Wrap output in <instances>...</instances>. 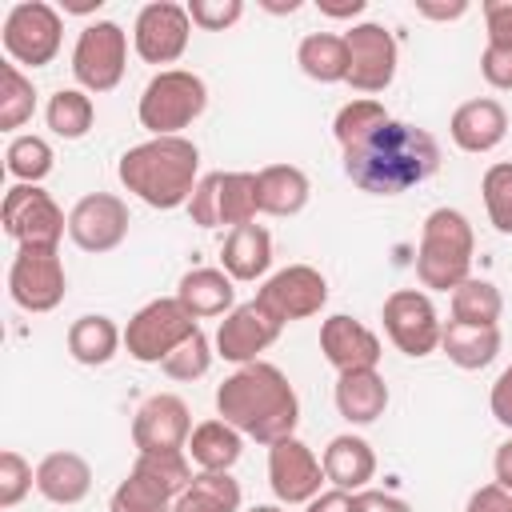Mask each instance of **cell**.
<instances>
[{"label":"cell","instance_id":"obj_3","mask_svg":"<svg viewBox=\"0 0 512 512\" xmlns=\"http://www.w3.org/2000/svg\"><path fill=\"white\" fill-rule=\"evenodd\" d=\"M116 176L124 192H132L148 208H188L200 184V148L188 136H148L120 156Z\"/></svg>","mask_w":512,"mask_h":512},{"label":"cell","instance_id":"obj_46","mask_svg":"<svg viewBox=\"0 0 512 512\" xmlns=\"http://www.w3.org/2000/svg\"><path fill=\"white\" fill-rule=\"evenodd\" d=\"M464 512H512V488H504V484H480L472 496H468V504H464Z\"/></svg>","mask_w":512,"mask_h":512},{"label":"cell","instance_id":"obj_6","mask_svg":"<svg viewBox=\"0 0 512 512\" xmlns=\"http://www.w3.org/2000/svg\"><path fill=\"white\" fill-rule=\"evenodd\" d=\"M8 60L20 68H44L60 56L64 44V16L48 0H20L8 8L4 28H0Z\"/></svg>","mask_w":512,"mask_h":512},{"label":"cell","instance_id":"obj_35","mask_svg":"<svg viewBox=\"0 0 512 512\" xmlns=\"http://www.w3.org/2000/svg\"><path fill=\"white\" fill-rule=\"evenodd\" d=\"M388 120H392V116H388V108H384L380 100H372V96H356V100H348V104L336 112V120H332V136H336L340 152H348V148L364 144L376 128H384Z\"/></svg>","mask_w":512,"mask_h":512},{"label":"cell","instance_id":"obj_17","mask_svg":"<svg viewBox=\"0 0 512 512\" xmlns=\"http://www.w3.org/2000/svg\"><path fill=\"white\" fill-rule=\"evenodd\" d=\"M280 332H284V324H280L260 300H244V304H236V308L220 320L212 344H216V356H220V360H228V364L240 368V364L260 360V352H268Z\"/></svg>","mask_w":512,"mask_h":512},{"label":"cell","instance_id":"obj_13","mask_svg":"<svg viewBox=\"0 0 512 512\" xmlns=\"http://www.w3.org/2000/svg\"><path fill=\"white\" fill-rule=\"evenodd\" d=\"M344 44H348V80L344 84H352V92L376 96L396 80L400 44L384 24L360 20L344 32Z\"/></svg>","mask_w":512,"mask_h":512},{"label":"cell","instance_id":"obj_24","mask_svg":"<svg viewBox=\"0 0 512 512\" xmlns=\"http://www.w3.org/2000/svg\"><path fill=\"white\" fill-rule=\"evenodd\" d=\"M320 464H324L328 484H332V488H344V492H360V488H368V480L376 476V452H372V444H368L364 436H356V432L332 436L328 448H324V456H320Z\"/></svg>","mask_w":512,"mask_h":512},{"label":"cell","instance_id":"obj_12","mask_svg":"<svg viewBox=\"0 0 512 512\" xmlns=\"http://www.w3.org/2000/svg\"><path fill=\"white\" fill-rule=\"evenodd\" d=\"M380 320H384V332L388 340L396 344V352L420 360V356H432L440 348V332H444V320L436 316V304L428 292L420 288H396L384 308H380Z\"/></svg>","mask_w":512,"mask_h":512},{"label":"cell","instance_id":"obj_19","mask_svg":"<svg viewBox=\"0 0 512 512\" xmlns=\"http://www.w3.org/2000/svg\"><path fill=\"white\" fill-rule=\"evenodd\" d=\"M192 436V412L176 392H152L132 416L136 452H184Z\"/></svg>","mask_w":512,"mask_h":512},{"label":"cell","instance_id":"obj_29","mask_svg":"<svg viewBox=\"0 0 512 512\" xmlns=\"http://www.w3.org/2000/svg\"><path fill=\"white\" fill-rule=\"evenodd\" d=\"M184 452H188V460H192L200 472H228V468L240 460V452H244V436H240L228 420L212 416V420H204V424L192 428Z\"/></svg>","mask_w":512,"mask_h":512},{"label":"cell","instance_id":"obj_50","mask_svg":"<svg viewBox=\"0 0 512 512\" xmlns=\"http://www.w3.org/2000/svg\"><path fill=\"white\" fill-rule=\"evenodd\" d=\"M316 8L320 16H332V20H356L368 8V0H316Z\"/></svg>","mask_w":512,"mask_h":512},{"label":"cell","instance_id":"obj_44","mask_svg":"<svg viewBox=\"0 0 512 512\" xmlns=\"http://www.w3.org/2000/svg\"><path fill=\"white\" fill-rule=\"evenodd\" d=\"M480 76H484L496 92H512V48L484 44V52H480Z\"/></svg>","mask_w":512,"mask_h":512},{"label":"cell","instance_id":"obj_41","mask_svg":"<svg viewBox=\"0 0 512 512\" xmlns=\"http://www.w3.org/2000/svg\"><path fill=\"white\" fill-rule=\"evenodd\" d=\"M212 348H216V344L196 328V332H192V336H188V340H184V344H180V348H176L160 368H164V376H168V380L192 384V380H200V376L212 368V356H216Z\"/></svg>","mask_w":512,"mask_h":512},{"label":"cell","instance_id":"obj_14","mask_svg":"<svg viewBox=\"0 0 512 512\" xmlns=\"http://www.w3.org/2000/svg\"><path fill=\"white\" fill-rule=\"evenodd\" d=\"M192 16L188 4L176 0H152L132 20V48L144 64H176L188 52L192 40Z\"/></svg>","mask_w":512,"mask_h":512},{"label":"cell","instance_id":"obj_43","mask_svg":"<svg viewBox=\"0 0 512 512\" xmlns=\"http://www.w3.org/2000/svg\"><path fill=\"white\" fill-rule=\"evenodd\" d=\"M188 16L204 32H224L244 16V0H188Z\"/></svg>","mask_w":512,"mask_h":512},{"label":"cell","instance_id":"obj_9","mask_svg":"<svg viewBox=\"0 0 512 512\" xmlns=\"http://www.w3.org/2000/svg\"><path fill=\"white\" fill-rule=\"evenodd\" d=\"M256 212H260L256 172H208V176H200V184L188 200V216L196 228L256 224Z\"/></svg>","mask_w":512,"mask_h":512},{"label":"cell","instance_id":"obj_37","mask_svg":"<svg viewBox=\"0 0 512 512\" xmlns=\"http://www.w3.org/2000/svg\"><path fill=\"white\" fill-rule=\"evenodd\" d=\"M172 504L176 500L136 468H128V476L108 496V512H172Z\"/></svg>","mask_w":512,"mask_h":512},{"label":"cell","instance_id":"obj_26","mask_svg":"<svg viewBox=\"0 0 512 512\" xmlns=\"http://www.w3.org/2000/svg\"><path fill=\"white\" fill-rule=\"evenodd\" d=\"M336 412L348 424H376L388 408V384L376 368H356V372H340L336 376Z\"/></svg>","mask_w":512,"mask_h":512},{"label":"cell","instance_id":"obj_31","mask_svg":"<svg viewBox=\"0 0 512 512\" xmlns=\"http://www.w3.org/2000/svg\"><path fill=\"white\" fill-rule=\"evenodd\" d=\"M296 64L316 84H340L348 80V44L336 32H308L296 44Z\"/></svg>","mask_w":512,"mask_h":512},{"label":"cell","instance_id":"obj_18","mask_svg":"<svg viewBox=\"0 0 512 512\" xmlns=\"http://www.w3.org/2000/svg\"><path fill=\"white\" fill-rule=\"evenodd\" d=\"M324 464L316 460V452L300 440V436H288V440H276L268 448V488L280 504H308L320 496V484H324Z\"/></svg>","mask_w":512,"mask_h":512},{"label":"cell","instance_id":"obj_10","mask_svg":"<svg viewBox=\"0 0 512 512\" xmlns=\"http://www.w3.org/2000/svg\"><path fill=\"white\" fill-rule=\"evenodd\" d=\"M0 220L20 248H60V236L68 232V216L40 184H12L4 192Z\"/></svg>","mask_w":512,"mask_h":512},{"label":"cell","instance_id":"obj_30","mask_svg":"<svg viewBox=\"0 0 512 512\" xmlns=\"http://www.w3.org/2000/svg\"><path fill=\"white\" fill-rule=\"evenodd\" d=\"M440 348L444 356L464 368V372H480L500 356V328H484V324H460L448 320L440 332Z\"/></svg>","mask_w":512,"mask_h":512},{"label":"cell","instance_id":"obj_33","mask_svg":"<svg viewBox=\"0 0 512 512\" xmlns=\"http://www.w3.org/2000/svg\"><path fill=\"white\" fill-rule=\"evenodd\" d=\"M44 124L60 140H84L96 124V104L84 88H56L44 104Z\"/></svg>","mask_w":512,"mask_h":512},{"label":"cell","instance_id":"obj_49","mask_svg":"<svg viewBox=\"0 0 512 512\" xmlns=\"http://www.w3.org/2000/svg\"><path fill=\"white\" fill-rule=\"evenodd\" d=\"M308 512H356V500L344 488H328L316 500H308Z\"/></svg>","mask_w":512,"mask_h":512},{"label":"cell","instance_id":"obj_16","mask_svg":"<svg viewBox=\"0 0 512 512\" xmlns=\"http://www.w3.org/2000/svg\"><path fill=\"white\" fill-rule=\"evenodd\" d=\"M128 204L116 196V192H88L72 204L68 212V236L80 252H112L124 244L128 236Z\"/></svg>","mask_w":512,"mask_h":512},{"label":"cell","instance_id":"obj_47","mask_svg":"<svg viewBox=\"0 0 512 512\" xmlns=\"http://www.w3.org/2000/svg\"><path fill=\"white\" fill-rule=\"evenodd\" d=\"M488 408H492L496 424H504V428L512 432V364L496 376V384H492V392H488Z\"/></svg>","mask_w":512,"mask_h":512},{"label":"cell","instance_id":"obj_32","mask_svg":"<svg viewBox=\"0 0 512 512\" xmlns=\"http://www.w3.org/2000/svg\"><path fill=\"white\" fill-rule=\"evenodd\" d=\"M240 480L228 472H196L192 484L176 496L172 512H240Z\"/></svg>","mask_w":512,"mask_h":512},{"label":"cell","instance_id":"obj_11","mask_svg":"<svg viewBox=\"0 0 512 512\" xmlns=\"http://www.w3.org/2000/svg\"><path fill=\"white\" fill-rule=\"evenodd\" d=\"M68 292V272L60 248H16L8 264V296L16 308L40 316L52 312Z\"/></svg>","mask_w":512,"mask_h":512},{"label":"cell","instance_id":"obj_5","mask_svg":"<svg viewBox=\"0 0 512 512\" xmlns=\"http://www.w3.org/2000/svg\"><path fill=\"white\" fill-rule=\"evenodd\" d=\"M204 108H208L204 76L188 68H160L144 84L136 116H140V128H148V136H180L192 120H200Z\"/></svg>","mask_w":512,"mask_h":512},{"label":"cell","instance_id":"obj_2","mask_svg":"<svg viewBox=\"0 0 512 512\" xmlns=\"http://www.w3.org/2000/svg\"><path fill=\"white\" fill-rule=\"evenodd\" d=\"M216 416L228 420L240 436L272 448L276 440L296 436L300 396L276 364L252 360L224 376V384L216 388Z\"/></svg>","mask_w":512,"mask_h":512},{"label":"cell","instance_id":"obj_8","mask_svg":"<svg viewBox=\"0 0 512 512\" xmlns=\"http://www.w3.org/2000/svg\"><path fill=\"white\" fill-rule=\"evenodd\" d=\"M196 328L200 324L184 312L176 296H160V300H148L140 312H132L124 328V352L136 364H164Z\"/></svg>","mask_w":512,"mask_h":512},{"label":"cell","instance_id":"obj_55","mask_svg":"<svg viewBox=\"0 0 512 512\" xmlns=\"http://www.w3.org/2000/svg\"><path fill=\"white\" fill-rule=\"evenodd\" d=\"M248 512H284L280 504H256V508H248Z\"/></svg>","mask_w":512,"mask_h":512},{"label":"cell","instance_id":"obj_1","mask_svg":"<svg viewBox=\"0 0 512 512\" xmlns=\"http://www.w3.org/2000/svg\"><path fill=\"white\" fill-rule=\"evenodd\" d=\"M440 168V144L428 128L388 120L364 144L344 152V176L368 196H400L432 180Z\"/></svg>","mask_w":512,"mask_h":512},{"label":"cell","instance_id":"obj_22","mask_svg":"<svg viewBox=\"0 0 512 512\" xmlns=\"http://www.w3.org/2000/svg\"><path fill=\"white\" fill-rule=\"evenodd\" d=\"M36 492L48 500V504H60V508H72L80 504L88 492H92V464L80 456V452H48L40 464H36Z\"/></svg>","mask_w":512,"mask_h":512},{"label":"cell","instance_id":"obj_23","mask_svg":"<svg viewBox=\"0 0 512 512\" xmlns=\"http://www.w3.org/2000/svg\"><path fill=\"white\" fill-rule=\"evenodd\" d=\"M236 280L224 268H188L176 284V300L184 304V312L192 320H208V316H228L236 308Z\"/></svg>","mask_w":512,"mask_h":512},{"label":"cell","instance_id":"obj_51","mask_svg":"<svg viewBox=\"0 0 512 512\" xmlns=\"http://www.w3.org/2000/svg\"><path fill=\"white\" fill-rule=\"evenodd\" d=\"M416 12L428 16V20H460L468 12V0H452V4H428V0H420Z\"/></svg>","mask_w":512,"mask_h":512},{"label":"cell","instance_id":"obj_48","mask_svg":"<svg viewBox=\"0 0 512 512\" xmlns=\"http://www.w3.org/2000/svg\"><path fill=\"white\" fill-rule=\"evenodd\" d=\"M352 500H356V512H412L408 500L380 492V488H360V492H352Z\"/></svg>","mask_w":512,"mask_h":512},{"label":"cell","instance_id":"obj_38","mask_svg":"<svg viewBox=\"0 0 512 512\" xmlns=\"http://www.w3.org/2000/svg\"><path fill=\"white\" fill-rule=\"evenodd\" d=\"M36 112V88H32V76H24V68L16 64H4V88H0V128L4 132H16L32 120Z\"/></svg>","mask_w":512,"mask_h":512},{"label":"cell","instance_id":"obj_45","mask_svg":"<svg viewBox=\"0 0 512 512\" xmlns=\"http://www.w3.org/2000/svg\"><path fill=\"white\" fill-rule=\"evenodd\" d=\"M484 28H488V44L496 48H512V0H484Z\"/></svg>","mask_w":512,"mask_h":512},{"label":"cell","instance_id":"obj_52","mask_svg":"<svg viewBox=\"0 0 512 512\" xmlns=\"http://www.w3.org/2000/svg\"><path fill=\"white\" fill-rule=\"evenodd\" d=\"M492 476H496V484L512 488V436L496 448V456H492Z\"/></svg>","mask_w":512,"mask_h":512},{"label":"cell","instance_id":"obj_4","mask_svg":"<svg viewBox=\"0 0 512 512\" xmlns=\"http://www.w3.org/2000/svg\"><path fill=\"white\" fill-rule=\"evenodd\" d=\"M476 232L460 208H432L420 224L416 244V280L432 292H452L472 276Z\"/></svg>","mask_w":512,"mask_h":512},{"label":"cell","instance_id":"obj_40","mask_svg":"<svg viewBox=\"0 0 512 512\" xmlns=\"http://www.w3.org/2000/svg\"><path fill=\"white\" fill-rule=\"evenodd\" d=\"M136 472H144L148 480H156L172 500L192 484V460L188 452H136Z\"/></svg>","mask_w":512,"mask_h":512},{"label":"cell","instance_id":"obj_42","mask_svg":"<svg viewBox=\"0 0 512 512\" xmlns=\"http://www.w3.org/2000/svg\"><path fill=\"white\" fill-rule=\"evenodd\" d=\"M36 484V468L16 452V448H4L0 452V508H16Z\"/></svg>","mask_w":512,"mask_h":512},{"label":"cell","instance_id":"obj_21","mask_svg":"<svg viewBox=\"0 0 512 512\" xmlns=\"http://www.w3.org/2000/svg\"><path fill=\"white\" fill-rule=\"evenodd\" d=\"M448 136H452V144H456L460 152L484 156V152H492V148L508 136V112H504V104L492 100V96L464 100V104L452 112V120H448Z\"/></svg>","mask_w":512,"mask_h":512},{"label":"cell","instance_id":"obj_34","mask_svg":"<svg viewBox=\"0 0 512 512\" xmlns=\"http://www.w3.org/2000/svg\"><path fill=\"white\" fill-rule=\"evenodd\" d=\"M500 312H504V296H500V288L492 280L468 276L460 288H452V320L500 328Z\"/></svg>","mask_w":512,"mask_h":512},{"label":"cell","instance_id":"obj_15","mask_svg":"<svg viewBox=\"0 0 512 512\" xmlns=\"http://www.w3.org/2000/svg\"><path fill=\"white\" fill-rule=\"evenodd\" d=\"M256 300H260L280 324L308 320V316H316V312L328 304V280H324V272L312 268V264H288V268L272 272V276L260 284Z\"/></svg>","mask_w":512,"mask_h":512},{"label":"cell","instance_id":"obj_20","mask_svg":"<svg viewBox=\"0 0 512 512\" xmlns=\"http://www.w3.org/2000/svg\"><path fill=\"white\" fill-rule=\"evenodd\" d=\"M320 352H324V360H328L336 372L376 368L380 356H384L380 336H376L368 324H360L356 316H344V312H336V316H328V320L320 324Z\"/></svg>","mask_w":512,"mask_h":512},{"label":"cell","instance_id":"obj_27","mask_svg":"<svg viewBox=\"0 0 512 512\" xmlns=\"http://www.w3.org/2000/svg\"><path fill=\"white\" fill-rule=\"evenodd\" d=\"M64 344H68V356L76 364L100 368V364H108L124 348V328H116V320L104 316V312H88V316H76L68 324Z\"/></svg>","mask_w":512,"mask_h":512},{"label":"cell","instance_id":"obj_25","mask_svg":"<svg viewBox=\"0 0 512 512\" xmlns=\"http://www.w3.org/2000/svg\"><path fill=\"white\" fill-rule=\"evenodd\" d=\"M220 268L240 284L260 280L272 268V236H268V228L264 224L228 228V236L220 244Z\"/></svg>","mask_w":512,"mask_h":512},{"label":"cell","instance_id":"obj_53","mask_svg":"<svg viewBox=\"0 0 512 512\" xmlns=\"http://www.w3.org/2000/svg\"><path fill=\"white\" fill-rule=\"evenodd\" d=\"M100 4H104V0H60L64 16H68V12H72V16H88V12H100Z\"/></svg>","mask_w":512,"mask_h":512},{"label":"cell","instance_id":"obj_54","mask_svg":"<svg viewBox=\"0 0 512 512\" xmlns=\"http://www.w3.org/2000/svg\"><path fill=\"white\" fill-rule=\"evenodd\" d=\"M260 8H264V12H276V16H280V12L292 16V12L300 8V0H260Z\"/></svg>","mask_w":512,"mask_h":512},{"label":"cell","instance_id":"obj_28","mask_svg":"<svg viewBox=\"0 0 512 512\" xmlns=\"http://www.w3.org/2000/svg\"><path fill=\"white\" fill-rule=\"evenodd\" d=\"M256 196L264 216H296L312 196V180L296 164H268L256 172Z\"/></svg>","mask_w":512,"mask_h":512},{"label":"cell","instance_id":"obj_39","mask_svg":"<svg viewBox=\"0 0 512 512\" xmlns=\"http://www.w3.org/2000/svg\"><path fill=\"white\" fill-rule=\"evenodd\" d=\"M480 196H484L488 224H492L500 236H512V160H496V164L484 172Z\"/></svg>","mask_w":512,"mask_h":512},{"label":"cell","instance_id":"obj_36","mask_svg":"<svg viewBox=\"0 0 512 512\" xmlns=\"http://www.w3.org/2000/svg\"><path fill=\"white\" fill-rule=\"evenodd\" d=\"M56 156H52V144L36 132H24V136H12L8 148H4V168L16 184H40L48 172H52Z\"/></svg>","mask_w":512,"mask_h":512},{"label":"cell","instance_id":"obj_7","mask_svg":"<svg viewBox=\"0 0 512 512\" xmlns=\"http://www.w3.org/2000/svg\"><path fill=\"white\" fill-rule=\"evenodd\" d=\"M128 68V32L116 20H92L72 44V76L88 96L112 92Z\"/></svg>","mask_w":512,"mask_h":512}]
</instances>
